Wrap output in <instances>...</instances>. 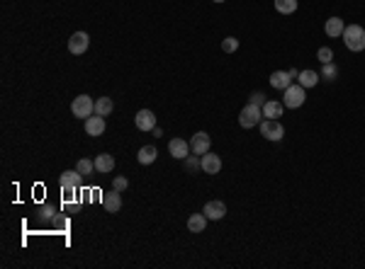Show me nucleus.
<instances>
[{"label": "nucleus", "mask_w": 365, "mask_h": 269, "mask_svg": "<svg viewBox=\"0 0 365 269\" xmlns=\"http://www.w3.org/2000/svg\"><path fill=\"white\" fill-rule=\"evenodd\" d=\"M222 49H224L226 54H234V51L239 49V39H234V37H226V39L222 41Z\"/></svg>", "instance_id": "nucleus-28"}, {"label": "nucleus", "mask_w": 365, "mask_h": 269, "mask_svg": "<svg viewBox=\"0 0 365 269\" xmlns=\"http://www.w3.org/2000/svg\"><path fill=\"white\" fill-rule=\"evenodd\" d=\"M54 214H56V211H54L51 206H44V209H42V216H44V218H51Z\"/></svg>", "instance_id": "nucleus-31"}, {"label": "nucleus", "mask_w": 365, "mask_h": 269, "mask_svg": "<svg viewBox=\"0 0 365 269\" xmlns=\"http://www.w3.org/2000/svg\"><path fill=\"white\" fill-rule=\"evenodd\" d=\"M214 3H224V0H214Z\"/></svg>", "instance_id": "nucleus-33"}, {"label": "nucleus", "mask_w": 365, "mask_h": 269, "mask_svg": "<svg viewBox=\"0 0 365 269\" xmlns=\"http://www.w3.org/2000/svg\"><path fill=\"white\" fill-rule=\"evenodd\" d=\"M81 180H83V175H81L78 170H66V172H61V175H58L61 189H64L66 194H71V192H76V189L81 187Z\"/></svg>", "instance_id": "nucleus-6"}, {"label": "nucleus", "mask_w": 365, "mask_h": 269, "mask_svg": "<svg viewBox=\"0 0 365 269\" xmlns=\"http://www.w3.org/2000/svg\"><path fill=\"white\" fill-rule=\"evenodd\" d=\"M290 80H292V78H290L285 70H275V73L270 75V85H273L275 90H287V87H290Z\"/></svg>", "instance_id": "nucleus-18"}, {"label": "nucleus", "mask_w": 365, "mask_h": 269, "mask_svg": "<svg viewBox=\"0 0 365 269\" xmlns=\"http://www.w3.org/2000/svg\"><path fill=\"white\" fill-rule=\"evenodd\" d=\"M112 109H114L112 97H98V100H95V114H100V117H110Z\"/></svg>", "instance_id": "nucleus-20"}, {"label": "nucleus", "mask_w": 365, "mask_h": 269, "mask_svg": "<svg viewBox=\"0 0 365 269\" xmlns=\"http://www.w3.org/2000/svg\"><path fill=\"white\" fill-rule=\"evenodd\" d=\"M202 214L207 216L210 221H219V218H224L226 206H224V202H207L205 209H202Z\"/></svg>", "instance_id": "nucleus-14"}, {"label": "nucleus", "mask_w": 365, "mask_h": 269, "mask_svg": "<svg viewBox=\"0 0 365 269\" xmlns=\"http://www.w3.org/2000/svg\"><path fill=\"white\" fill-rule=\"evenodd\" d=\"M261 109H263V119H278V117H282L285 105H282V102H275V100H266V105Z\"/></svg>", "instance_id": "nucleus-16"}, {"label": "nucleus", "mask_w": 365, "mask_h": 269, "mask_svg": "<svg viewBox=\"0 0 365 269\" xmlns=\"http://www.w3.org/2000/svg\"><path fill=\"white\" fill-rule=\"evenodd\" d=\"M76 170H78V172H81L83 177L93 175V170H95V160H88V158H83V160H78Z\"/></svg>", "instance_id": "nucleus-24"}, {"label": "nucleus", "mask_w": 365, "mask_h": 269, "mask_svg": "<svg viewBox=\"0 0 365 269\" xmlns=\"http://www.w3.org/2000/svg\"><path fill=\"white\" fill-rule=\"evenodd\" d=\"M258 126H261V136L268 138V141H280L285 136V129H282V124L278 119H263Z\"/></svg>", "instance_id": "nucleus-5"}, {"label": "nucleus", "mask_w": 365, "mask_h": 269, "mask_svg": "<svg viewBox=\"0 0 365 269\" xmlns=\"http://www.w3.org/2000/svg\"><path fill=\"white\" fill-rule=\"evenodd\" d=\"M317 58H319L322 63H331V61H334V51H331L329 46H322V49L317 51Z\"/></svg>", "instance_id": "nucleus-27"}, {"label": "nucleus", "mask_w": 365, "mask_h": 269, "mask_svg": "<svg viewBox=\"0 0 365 269\" xmlns=\"http://www.w3.org/2000/svg\"><path fill=\"white\" fill-rule=\"evenodd\" d=\"M154 136H156V138H161V136H163V129H158V126H156V129H154Z\"/></svg>", "instance_id": "nucleus-32"}, {"label": "nucleus", "mask_w": 365, "mask_h": 269, "mask_svg": "<svg viewBox=\"0 0 365 269\" xmlns=\"http://www.w3.org/2000/svg\"><path fill=\"white\" fill-rule=\"evenodd\" d=\"M319 73H314V70H299V75H297V80H299V85L307 90V87H314L317 82H319Z\"/></svg>", "instance_id": "nucleus-21"}, {"label": "nucleus", "mask_w": 365, "mask_h": 269, "mask_svg": "<svg viewBox=\"0 0 365 269\" xmlns=\"http://www.w3.org/2000/svg\"><path fill=\"white\" fill-rule=\"evenodd\" d=\"M85 134L93 136V138L105 134V117H100V114H95V117H88V119H85Z\"/></svg>", "instance_id": "nucleus-12"}, {"label": "nucleus", "mask_w": 365, "mask_h": 269, "mask_svg": "<svg viewBox=\"0 0 365 269\" xmlns=\"http://www.w3.org/2000/svg\"><path fill=\"white\" fill-rule=\"evenodd\" d=\"M88 46H90V39H88V34L85 32H76V34H71L69 39V51L73 56H81L88 51Z\"/></svg>", "instance_id": "nucleus-8"}, {"label": "nucleus", "mask_w": 365, "mask_h": 269, "mask_svg": "<svg viewBox=\"0 0 365 269\" xmlns=\"http://www.w3.org/2000/svg\"><path fill=\"white\" fill-rule=\"evenodd\" d=\"M222 170V158L219 155H214V153H205L202 155V172H207V175H217Z\"/></svg>", "instance_id": "nucleus-13"}, {"label": "nucleus", "mask_w": 365, "mask_h": 269, "mask_svg": "<svg viewBox=\"0 0 365 269\" xmlns=\"http://www.w3.org/2000/svg\"><path fill=\"white\" fill-rule=\"evenodd\" d=\"M275 10L282 15H290L297 10V0H275Z\"/></svg>", "instance_id": "nucleus-23"}, {"label": "nucleus", "mask_w": 365, "mask_h": 269, "mask_svg": "<svg viewBox=\"0 0 365 269\" xmlns=\"http://www.w3.org/2000/svg\"><path fill=\"white\" fill-rule=\"evenodd\" d=\"M207 221H210V218L205 214H193L188 218V230H190V233H202L205 226H207Z\"/></svg>", "instance_id": "nucleus-17"}, {"label": "nucleus", "mask_w": 365, "mask_h": 269, "mask_svg": "<svg viewBox=\"0 0 365 269\" xmlns=\"http://www.w3.org/2000/svg\"><path fill=\"white\" fill-rule=\"evenodd\" d=\"M156 158H158V150H156L154 146H144V148L137 153V160H139L141 165H151Z\"/></svg>", "instance_id": "nucleus-22"}, {"label": "nucleus", "mask_w": 365, "mask_h": 269, "mask_svg": "<svg viewBox=\"0 0 365 269\" xmlns=\"http://www.w3.org/2000/svg\"><path fill=\"white\" fill-rule=\"evenodd\" d=\"M336 75H338V68L334 66V61H331V63H324V70H322L324 80H334Z\"/></svg>", "instance_id": "nucleus-26"}, {"label": "nucleus", "mask_w": 365, "mask_h": 269, "mask_svg": "<svg viewBox=\"0 0 365 269\" xmlns=\"http://www.w3.org/2000/svg\"><path fill=\"white\" fill-rule=\"evenodd\" d=\"M71 112H73V117H78V119L93 117V114H95V102H93V97H90V95H78V97L73 100V105H71Z\"/></svg>", "instance_id": "nucleus-2"}, {"label": "nucleus", "mask_w": 365, "mask_h": 269, "mask_svg": "<svg viewBox=\"0 0 365 269\" xmlns=\"http://www.w3.org/2000/svg\"><path fill=\"white\" fill-rule=\"evenodd\" d=\"M343 20L341 17H331V20H326V25H324V32L329 34V37H341L343 34Z\"/></svg>", "instance_id": "nucleus-19"}, {"label": "nucleus", "mask_w": 365, "mask_h": 269, "mask_svg": "<svg viewBox=\"0 0 365 269\" xmlns=\"http://www.w3.org/2000/svg\"><path fill=\"white\" fill-rule=\"evenodd\" d=\"M251 102H253V105H258V107H263V105H266V95H263V93H253L251 95Z\"/></svg>", "instance_id": "nucleus-30"}, {"label": "nucleus", "mask_w": 365, "mask_h": 269, "mask_svg": "<svg viewBox=\"0 0 365 269\" xmlns=\"http://www.w3.org/2000/svg\"><path fill=\"white\" fill-rule=\"evenodd\" d=\"M343 44H346V49L348 51H363L365 49V29L360 25H348V27L343 29Z\"/></svg>", "instance_id": "nucleus-1"}, {"label": "nucleus", "mask_w": 365, "mask_h": 269, "mask_svg": "<svg viewBox=\"0 0 365 269\" xmlns=\"http://www.w3.org/2000/svg\"><path fill=\"white\" fill-rule=\"evenodd\" d=\"M210 146H212V138L207 131H197L193 138H190V150L195 153V155H205V153H210Z\"/></svg>", "instance_id": "nucleus-7"}, {"label": "nucleus", "mask_w": 365, "mask_h": 269, "mask_svg": "<svg viewBox=\"0 0 365 269\" xmlns=\"http://www.w3.org/2000/svg\"><path fill=\"white\" fill-rule=\"evenodd\" d=\"M263 121V109L258 107V105H253V102H249L246 107L241 109L239 114V124L244 126V129H253V126H258Z\"/></svg>", "instance_id": "nucleus-3"}, {"label": "nucleus", "mask_w": 365, "mask_h": 269, "mask_svg": "<svg viewBox=\"0 0 365 269\" xmlns=\"http://www.w3.org/2000/svg\"><path fill=\"white\" fill-rule=\"evenodd\" d=\"M305 100H307V93H305V87L302 85H290L287 90H285V97H282V105L287 109H297L305 105Z\"/></svg>", "instance_id": "nucleus-4"}, {"label": "nucleus", "mask_w": 365, "mask_h": 269, "mask_svg": "<svg viewBox=\"0 0 365 269\" xmlns=\"http://www.w3.org/2000/svg\"><path fill=\"white\" fill-rule=\"evenodd\" d=\"M119 194H122V192H117V189H110V192L102 194V206H105L107 214H117V211L122 209V197H119Z\"/></svg>", "instance_id": "nucleus-10"}, {"label": "nucleus", "mask_w": 365, "mask_h": 269, "mask_svg": "<svg viewBox=\"0 0 365 269\" xmlns=\"http://www.w3.org/2000/svg\"><path fill=\"white\" fill-rule=\"evenodd\" d=\"M168 153L173 158H178V160H185V158L190 155V143H188L185 138H170Z\"/></svg>", "instance_id": "nucleus-11"}, {"label": "nucleus", "mask_w": 365, "mask_h": 269, "mask_svg": "<svg viewBox=\"0 0 365 269\" xmlns=\"http://www.w3.org/2000/svg\"><path fill=\"white\" fill-rule=\"evenodd\" d=\"M185 170H188V172L202 170V155H188V158H185Z\"/></svg>", "instance_id": "nucleus-25"}, {"label": "nucleus", "mask_w": 365, "mask_h": 269, "mask_svg": "<svg viewBox=\"0 0 365 269\" xmlns=\"http://www.w3.org/2000/svg\"><path fill=\"white\" fill-rule=\"evenodd\" d=\"M112 170H114V158L110 153H100L98 158H95V172L107 175V172H112Z\"/></svg>", "instance_id": "nucleus-15"}, {"label": "nucleus", "mask_w": 365, "mask_h": 269, "mask_svg": "<svg viewBox=\"0 0 365 269\" xmlns=\"http://www.w3.org/2000/svg\"><path fill=\"white\" fill-rule=\"evenodd\" d=\"M127 187H129V180H127V177H114L112 180V189H117V192H125Z\"/></svg>", "instance_id": "nucleus-29"}, {"label": "nucleus", "mask_w": 365, "mask_h": 269, "mask_svg": "<svg viewBox=\"0 0 365 269\" xmlns=\"http://www.w3.org/2000/svg\"><path fill=\"white\" fill-rule=\"evenodd\" d=\"M134 124L139 131H154L156 129V114L151 109H139L137 117H134Z\"/></svg>", "instance_id": "nucleus-9"}]
</instances>
